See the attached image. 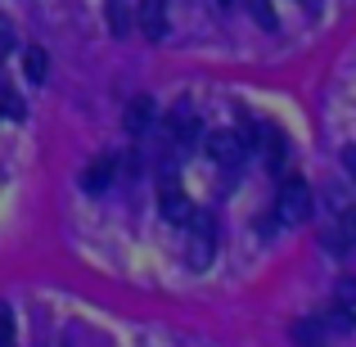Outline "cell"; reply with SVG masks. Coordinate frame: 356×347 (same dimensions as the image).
<instances>
[{
	"label": "cell",
	"instance_id": "obj_10",
	"mask_svg": "<svg viewBox=\"0 0 356 347\" xmlns=\"http://www.w3.org/2000/svg\"><path fill=\"white\" fill-rule=\"evenodd\" d=\"M257 145L266 149V163H270V167L280 172V167H284V158H289V140L280 136V131H270V127H266V131L257 136Z\"/></svg>",
	"mask_w": 356,
	"mask_h": 347
},
{
	"label": "cell",
	"instance_id": "obj_11",
	"mask_svg": "<svg viewBox=\"0 0 356 347\" xmlns=\"http://www.w3.org/2000/svg\"><path fill=\"white\" fill-rule=\"evenodd\" d=\"M104 14L113 36H131V0H104Z\"/></svg>",
	"mask_w": 356,
	"mask_h": 347
},
{
	"label": "cell",
	"instance_id": "obj_17",
	"mask_svg": "<svg viewBox=\"0 0 356 347\" xmlns=\"http://www.w3.org/2000/svg\"><path fill=\"white\" fill-rule=\"evenodd\" d=\"M343 172H348L352 181H356V145H352V149H343Z\"/></svg>",
	"mask_w": 356,
	"mask_h": 347
},
{
	"label": "cell",
	"instance_id": "obj_6",
	"mask_svg": "<svg viewBox=\"0 0 356 347\" xmlns=\"http://www.w3.org/2000/svg\"><path fill=\"white\" fill-rule=\"evenodd\" d=\"M167 131H172L176 145H190V140L199 136V118H194V108H190V104L172 108V118H167Z\"/></svg>",
	"mask_w": 356,
	"mask_h": 347
},
{
	"label": "cell",
	"instance_id": "obj_19",
	"mask_svg": "<svg viewBox=\"0 0 356 347\" xmlns=\"http://www.w3.org/2000/svg\"><path fill=\"white\" fill-rule=\"evenodd\" d=\"M217 5H235V0H217Z\"/></svg>",
	"mask_w": 356,
	"mask_h": 347
},
{
	"label": "cell",
	"instance_id": "obj_15",
	"mask_svg": "<svg viewBox=\"0 0 356 347\" xmlns=\"http://www.w3.org/2000/svg\"><path fill=\"white\" fill-rule=\"evenodd\" d=\"M9 50H14V23H9V18L0 14V59H5Z\"/></svg>",
	"mask_w": 356,
	"mask_h": 347
},
{
	"label": "cell",
	"instance_id": "obj_18",
	"mask_svg": "<svg viewBox=\"0 0 356 347\" xmlns=\"http://www.w3.org/2000/svg\"><path fill=\"white\" fill-rule=\"evenodd\" d=\"M302 5H307V9H316V5H321V0H302Z\"/></svg>",
	"mask_w": 356,
	"mask_h": 347
},
{
	"label": "cell",
	"instance_id": "obj_8",
	"mask_svg": "<svg viewBox=\"0 0 356 347\" xmlns=\"http://www.w3.org/2000/svg\"><path fill=\"white\" fill-rule=\"evenodd\" d=\"M149 122H154V99H149V95L131 99V104H127V131H131V136H145Z\"/></svg>",
	"mask_w": 356,
	"mask_h": 347
},
{
	"label": "cell",
	"instance_id": "obj_1",
	"mask_svg": "<svg viewBox=\"0 0 356 347\" xmlns=\"http://www.w3.org/2000/svg\"><path fill=\"white\" fill-rule=\"evenodd\" d=\"M316 199H312V185L302 181V176H284V185H280L275 194V217L284 221V226H302L307 217H312Z\"/></svg>",
	"mask_w": 356,
	"mask_h": 347
},
{
	"label": "cell",
	"instance_id": "obj_3",
	"mask_svg": "<svg viewBox=\"0 0 356 347\" xmlns=\"http://www.w3.org/2000/svg\"><path fill=\"white\" fill-rule=\"evenodd\" d=\"M243 154H248V149H243V140L235 136V131H212L208 136V158L217 167H226V172H235V167L243 163Z\"/></svg>",
	"mask_w": 356,
	"mask_h": 347
},
{
	"label": "cell",
	"instance_id": "obj_13",
	"mask_svg": "<svg viewBox=\"0 0 356 347\" xmlns=\"http://www.w3.org/2000/svg\"><path fill=\"white\" fill-rule=\"evenodd\" d=\"M334 302L339 307H356V275H343L339 289H334Z\"/></svg>",
	"mask_w": 356,
	"mask_h": 347
},
{
	"label": "cell",
	"instance_id": "obj_9",
	"mask_svg": "<svg viewBox=\"0 0 356 347\" xmlns=\"http://www.w3.org/2000/svg\"><path fill=\"white\" fill-rule=\"evenodd\" d=\"M325 339H330V330H325L321 316H307V321L293 325V343H302V347H321Z\"/></svg>",
	"mask_w": 356,
	"mask_h": 347
},
{
	"label": "cell",
	"instance_id": "obj_4",
	"mask_svg": "<svg viewBox=\"0 0 356 347\" xmlns=\"http://www.w3.org/2000/svg\"><path fill=\"white\" fill-rule=\"evenodd\" d=\"M136 23H140V36H145V41H163L167 36V0H140Z\"/></svg>",
	"mask_w": 356,
	"mask_h": 347
},
{
	"label": "cell",
	"instance_id": "obj_12",
	"mask_svg": "<svg viewBox=\"0 0 356 347\" xmlns=\"http://www.w3.org/2000/svg\"><path fill=\"white\" fill-rule=\"evenodd\" d=\"M23 72H27L32 81H45V77H50V54H45L41 45H32V50L23 54Z\"/></svg>",
	"mask_w": 356,
	"mask_h": 347
},
{
	"label": "cell",
	"instance_id": "obj_2",
	"mask_svg": "<svg viewBox=\"0 0 356 347\" xmlns=\"http://www.w3.org/2000/svg\"><path fill=\"white\" fill-rule=\"evenodd\" d=\"M190 248H185V257H190L194 271H203L212 257H217V221L208 217V212H190Z\"/></svg>",
	"mask_w": 356,
	"mask_h": 347
},
{
	"label": "cell",
	"instance_id": "obj_5",
	"mask_svg": "<svg viewBox=\"0 0 356 347\" xmlns=\"http://www.w3.org/2000/svg\"><path fill=\"white\" fill-rule=\"evenodd\" d=\"M158 208H163V217L167 221H176V226H185V221H190V199H185V190L181 185H172V181H163L158 185Z\"/></svg>",
	"mask_w": 356,
	"mask_h": 347
},
{
	"label": "cell",
	"instance_id": "obj_16",
	"mask_svg": "<svg viewBox=\"0 0 356 347\" xmlns=\"http://www.w3.org/2000/svg\"><path fill=\"white\" fill-rule=\"evenodd\" d=\"M14 343V316H9V307H0V347Z\"/></svg>",
	"mask_w": 356,
	"mask_h": 347
},
{
	"label": "cell",
	"instance_id": "obj_7",
	"mask_svg": "<svg viewBox=\"0 0 356 347\" xmlns=\"http://www.w3.org/2000/svg\"><path fill=\"white\" fill-rule=\"evenodd\" d=\"M113 172H118V158H95V163L86 167V176H81V185H86L90 194H99V190H108L113 185Z\"/></svg>",
	"mask_w": 356,
	"mask_h": 347
},
{
	"label": "cell",
	"instance_id": "obj_14",
	"mask_svg": "<svg viewBox=\"0 0 356 347\" xmlns=\"http://www.w3.org/2000/svg\"><path fill=\"white\" fill-rule=\"evenodd\" d=\"M248 9H252V18H257L266 32H275V9H270L266 0H248Z\"/></svg>",
	"mask_w": 356,
	"mask_h": 347
}]
</instances>
